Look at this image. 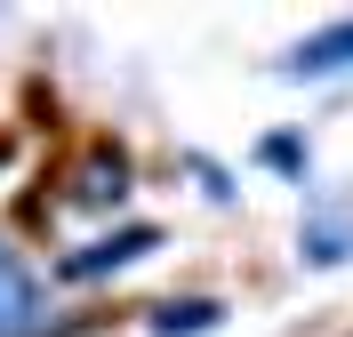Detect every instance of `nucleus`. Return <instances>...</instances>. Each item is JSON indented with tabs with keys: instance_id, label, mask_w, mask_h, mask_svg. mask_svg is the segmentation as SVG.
<instances>
[{
	"instance_id": "obj_1",
	"label": "nucleus",
	"mask_w": 353,
	"mask_h": 337,
	"mask_svg": "<svg viewBox=\"0 0 353 337\" xmlns=\"http://www.w3.org/2000/svg\"><path fill=\"white\" fill-rule=\"evenodd\" d=\"M32 305H41V289H32V273L0 249V337H32Z\"/></svg>"
},
{
	"instance_id": "obj_2",
	"label": "nucleus",
	"mask_w": 353,
	"mask_h": 337,
	"mask_svg": "<svg viewBox=\"0 0 353 337\" xmlns=\"http://www.w3.org/2000/svg\"><path fill=\"white\" fill-rule=\"evenodd\" d=\"M137 249H153V233L137 225V233H121V241H97V249H81V257H65V281H105L112 265H129Z\"/></svg>"
},
{
	"instance_id": "obj_3",
	"label": "nucleus",
	"mask_w": 353,
	"mask_h": 337,
	"mask_svg": "<svg viewBox=\"0 0 353 337\" xmlns=\"http://www.w3.org/2000/svg\"><path fill=\"white\" fill-rule=\"evenodd\" d=\"M297 72H330V65H353V24H337V32H313L297 57H289Z\"/></svg>"
},
{
	"instance_id": "obj_4",
	"label": "nucleus",
	"mask_w": 353,
	"mask_h": 337,
	"mask_svg": "<svg viewBox=\"0 0 353 337\" xmlns=\"http://www.w3.org/2000/svg\"><path fill=\"white\" fill-rule=\"evenodd\" d=\"M121 185H129L121 153H97V161H88V177H81V209H105V201H121Z\"/></svg>"
},
{
	"instance_id": "obj_5",
	"label": "nucleus",
	"mask_w": 353,
	"mask_h": 337,
	"mask_svg": "<svg viewBox=\"0 0 353 337\" xmlns=\"http://www.w3.org/2000/svg\"><path fill=\"white\" fill-rule=\"evenodd\" d=\"M209 321H217V305H161V329H209Z\"/></svg>"
}]
</instances>
